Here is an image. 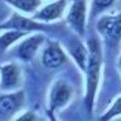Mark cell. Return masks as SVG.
Wrapping results in <instances>:
<instances>
[{
    "label": "cell",
    "instance_id": "1",
    "mask_svg": "<svg viewBox=\"0 0 121 121\" xmlns=\"http://www.w3.org/2000/svg\"><path fill=\"white\" fill-rule=\"evenodd\" d=\"M88 47V61L86 67V91L83 96L85 106L88 111V113H92L96 91L99 87L100 74H101V65H102V53H101V46L98 39L92 38L87 42Z\"/></svg>",
    "mask_w": 121,
    "mask_h": 121
},
{
    "label": "cell",
    "instance_id": "2",
    "mask_svg": "<svg viewBox=\"0 0 121 121\" xmlns=\"http://www.w3.org/2000/svg\"><path fill=\"white\" fill-rule=\"evenodd\" d=\"M73 96L72 86L64 80H56L49 89L48 95V115L54 119L53 114L61 108L66 107Z\"/></svg>",
    "mask_w": 121,
    "mask_h": 121
},
{
    "label": "cell",
    "instance_id": "3",
    "mask_svg": "<svg viewBox=\"0 0 121 121\" xmlns=\"http://www.w3.org/2000/svg\"><path fill=\"white\" fill-rule=\"evenodd\" d=\"M96 30L108 46H118L121 41V12L100 18L96 24Z\"/></svg>",
    "mask_w": 121,
    "mask_h": 121
},
{
    "label": "cell",
    "instance_id": "4",
    "mask_svg": "<svg viewBox=\"0 0 121 121\" xmlns=\"http://www.w3.org/2000/svg\"><path fill=\"white\" fill-rule=\"evenodd\" d=\"M25 100L26 96L22 89L0 94V120L14 119V115L22 109Z\"/></svg>",
    "mask_w": 121,
    "mask_h": 121
},
{
    "label": "cell",
    "instance_id": "5",
    "mask_svg": "<svg viewBox=\"0 0 121 121\" xmlns=\"http://www.w3.org/2000/svg\"><path fill=\"white\" fill-rule=\"evenodd\" d=\"M0 30H17L22 32H46L48 31V25L38 21L33 18H26L18 12L12 13V15L2 24H0Z\"/></svg>",
    "mask_w": 121,
    "mask_h": 121
},
{
    "label": "cell",
    "instance_id": "6",
    "mask_svg": "<svg viewBox=\"0 0 121 121\" xmlns=\"http://www.w3.org/2000/svg\"><path fill=\"white\" fill-rule=\"evenodd\" d=\"M22 85V69L19 65L5 64L0 66V91L12 92L20 89Z\"/></svg>",
    "mask_w": 121,
    "mask_h": 121
},
{
    "label": "cell",
    "instance_id": "7",
    "mask_svg": "<svg viewBox=\"0 0 121 121\" xmlns=\"http://www.w3.org/2000/svg\"><path fill=\"white\" fill-rule=\"evenodd\" d=\"M67 24L79 35H83L86 31L87 21V1L86 0H73L69 11L66 17Z\"/></svg>",
    "mask_w": 121,
    "mask_h": 121
},
{
    "label": "cell",
    "instance_id": "8",
    "mask_svg": "<svg viewBox=\"0 0 121 121\" xmlns=\"http://www.w3.org/2000/svg\"><path fill=\"white\" fill-rule=\"evenodd\" d=\"M41 62L49 69L59 68L67 62V54L58 41H49L42 51Z\"/></svg>",
    "mask_w": 121,
    "mask_h": 121
},
{
    "label": "cell",
    "instance_id": "9",
    "mask_svg": "<svg viewBox=\"0 0 121 121\" xmlns=\"http://www.w3.org/2000/svg\"><path fill=\"white\" fill-rule=\"evenodd\" d=\"M43 41H45V35L40 32L25 38L15 48L17 58L24 62L32 61L35 58L40 47L42 46Z\"/></svg>",
    "mask_w": 121,
    "mask_h": 121
},
{
    "label": "cell",
    "instance_id": "10",
    "mask_svg": "<svg viewBox=\"0 0 121 121\" xmlns=\"http://www.w3.org/2000/svg\"><path fill=\"white\" fill-rule=\"evenodd\" d=\"M67 5H68V0H54L45 5L42 8H39L33 14V19L45 24L53 22L62 18Z\"/></svg>",
    "mask_w": 121,
    "mask_h": 121
},
{
    "label": "cell",
    "instance_id": "11",
    "mask_svg": "<svg viewBox=\"0 0 121 121\" xmlns=\"http://www.w3.org/2000/svg\"><path fill=\"white\" fill-rule=\"evenodd\" d=\"M67 51L71 58L79 66V68L85 72L88 61V47H86L79 38H73L67 43Z\"/></svg>",
    "mask_w": 121,
    "mask_h": 121
},
{
    "label": "cell",
    "instance_id": "12",
    "mask_svg": "<svg viewBox=\"0 0 121 121\" xmlns=\"http://www.w3.org/2000/svg\"><path fill=\"white\" fill-rule=\"evenodd\" d=\"M30 33L17 31V30H5V33L0 35V52L7 51L13 43L24 37H27Z\"/></svg>",
    "mask_w": 121,
    "mask_h": 121
},
{
    "label": "cell",
    "instance_id": "13",
    "mask_svg": "<svg viewBox=\"0 0 121 121\" xmlns=\"http://www.w3.org/2000/svg\"><path fill=\"white\" fill-rule=\"evenodd\" d=\"M4 1L20 12L31 13V14H34L42 5V0H4Z\"/></svg>",
    "mask_w": 121,
    "mask_h": 121
},
{
    "label": "cell",
    "instance_id": "14",
    "mask_svg": "<svg viewBox=\"0 0 121 121\" xmlns=\"http://www.w3.org/2000/svg\"><path fill=\"white\" fill-rule=\"evenodd\" d=\"M121 115V95L118 96L112 105L109 106V108L100 117L101 121H107V120H112L114 118H118Z\"/></svg>",
    "mask_w": 121,
    "mask_h": 121
},
{
    "label": "cell",
    "instance_id": "15",
    "mask_svg": "<svg viewBox=\"0 0 121 121\" xmlns=\"http://www.w3.org/2000/svg\"><path fill=\"white\" fill-rule=\"evenodd\" d=\"M115 0H93V14H98L101 11L111 7Z\"/></svg>",
    "mask_w": 121,
    "mask_h": 121
},
{
    "label": "cell",
    "instance_id": "16",
    "mask_svg": "<svg viewBox=\"0 0 121 121\" xmlns=\"http://www.w3.org/2000/svg\"><path fill=\"white\" fill-rule=\"evenodd\" d=\"M15 120H37L39 119V117H37L33 112H26L25 114H20L19 117L14 118Z\"/></svg>",
    "mask_w": 121,
    "mask_h": 121
},
{
    "label": "cell",
    "instance_id": "17",
    "mask_svg": "<svg viewBox=\"0 0 121 121\" xmlns=\"http://www.w3.org/2000/svg\"><path fill=\"white\" fill-rule=\"evenodd\" d=\"M119 66H120V69H121V55H120V59H119Z\"/></svg>",
    "mask_w": 121,
    "mask_h": 121
}]
</instances>
